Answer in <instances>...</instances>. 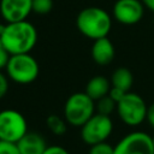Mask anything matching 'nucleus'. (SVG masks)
<instances>
[{
    "label": "nucleus",
    "instance_id": "f257e3e1",
    "mask_svg": "<svg viewBox=\"0 0 154 154\" xmlns=\"http://www.w3.org/2000/svg\"><path fill=\"white\" fill-rule=\"evenodd\" d=\"M6 51L13 54L30 53L37 42V30L30 22L20 20L6 23L4 32L0 35Z\"/></svg>",
    "mask_w": 154,
    "mask_h": 154
},
{
    "label": "nucleus",
    "instance_id": "f03ea898",
    "mask_svg": "<svg viewBox=\"0 0 154 154\" xmlns=\"http://www.w3.org/2000/svg\"><path fill=\"white\" fill-rule=\"evenodd\" d=\"M76 26L83 36L94 41L108 36L112 29V18L103 8L90 6L78 12Z\"/></svg>",
    "mask_w": 154,
    "mask_h": 154
},
{
    "label": "nucleus",
    "instance_id": "7ed1b4c3",
    "mask_svg": "<svg viewBox=\"0 0 154 154\" xmlns=\"http://www.w3.org/2000/svg\"><path fill=\"white\" fill-rule=\"evenodd\" d=\"M94 114L95 101L85 91L73 93L64 105V118L72 126L81 128Z\"/></svg>",
    "mask_w": 154,
    "mask_h": 154
},
{
    "label": "nucleus",
    "instance_id": "20e7f679",
    "mask_svg": "<svg viewBox=\"0 0 154 154\" xmlns=\"http://www.w3.org/2000/svg\"><path fill=\"white\" fill-rule=\"evenodd\" d=\"M7 77L17 84L32 83L40 72L37 60L30 53L13 54L10 57L5 67Z\"/></svg>",
    "mask_w": 154,
    "mask_h": 154
},
{
    "label": "nucleus",
    "instance_id": "39448f33",
    "mask_svg": "<svg viewBox=\"0 0 154 154\" xmlns=\"http://www.w3.org/2000/svg\"><path fill=\"white\" fill-rule=\"evenodd\" d=\"M146 101L136 93L128 91L117 102V114L120 120L129 126H137L146 120L147 116Z\"/></svg>",
    "mask_w": 154,
    "mask_h": 154
},
{
    "label": "nucleus",
    "instance_id": "423d86ee",
    "mask_svg": "<svg viewBox=\"0 0 154 154\" xmlns=\"http://www.w3.org/2000/svg\"><path fill=\"white\" fill-rule=\"evenodd\" d=\"M113 131V123L109 116L96 113L81 126V138L84 143L93 146L107 141Z\"/></svg>",
    "mask_w": 154,
    "mask_h": 154
},
{
    "label": "nucleus",
    "instance_id": "0eeeda50",
    "mask_svg": "<svg viewBox=\"0 0 154 154\" xmlns=\"http://www.w3.org/2000/svg\"><path fill=\"white\" fill-rule=\"evenodd\" d=\"M28 132V123L25 117L16 109L0 111V140L18 142Z\"/></svg>",
    "mask_w": 154,
    "mask_h": 154
},
{
    "label": "nucleus",
    "instance_id": "6e6552de",
    "mask_svg": "<svg viewBox=\"0 0 154 154\" xmlns=\"http://www.w3.org/2000/svg\"><path fill=\"white\" fill-rule=\"evenodd\" d=\"M114 154H154L153 138L143 131L130 132L114 146Z\"/></svg>",
    "mask_w": 154,
    "mask_h": 154
},
{
    "label": "nucleus",
    "instance_id": "1a4fd4ad",
    "mask_svg": "<svg viewBox=\"0 0 154 154\" xmlns=\"http://www.w3.org/2000/svg\"><path fill=\"white\" fill-rule=\"evenodd\" d=\"M144 13L141 0H117L113 5V17L124 25L137 24Z\"/></svg>",
    "mask_w": 154,
    "mask_h": 154
},
{
    "label": "nucleus",
    "instance_id": "9d476101",
    "mask_svg": "<svg viewBox=\"0 0 154 154\" xmlns=\"http://www.w3.org/2000/svg\"><path fill=\"white\" fill-rule=\"evenodd\" d=\"M32 12V0H0V14L6 23L25 20Z\"/></svg>",
    "mask_w": 154,
    "mask_h": 154
},
{
    "label": "nucleus",
    "instance_id": "9b49d317",
    "mask_svg": "<svg viewBox=\"0 0 154 154\" xmlns=\"http://www.w3.org/2000/svg\"><path fill=\"white\" fill-rule=\"evenodd\" d=\"M90 53H91L93 60L97 65L106 66L114 59L116 49H114L112 41L108 38V36H106V37L94 40V43L91 45Z\"/></svg>",
    "mask_w": 154,
    "mask_h": 154
},
{
    "label": "nucleus",
    "instance_id": "f8f14e48",
    "mask_svg": "<svg viewBox=\"0 0 154 154\" xmlns=\"http://www.w3.org/2000/svg\"><path fill=\"white\" fill-rule=\"evenodd\" d=\"M19 154H43L48 147L43 136L37 132H26L17 142Z\"/></svg>",
    "mask_w": 154,
    "mask_h": 154
},
{
    "label": "nucleus",
    "instance_id": "ddd939ff",
    "mask_svg": "<svg viewBox=\"0 0 154 154\" xmlns=\"http://www.w3.org/2000/svg\"><path fill=\"white\" fill-rule=\"evenodd\" d=\"M111 87H112L111 81L107 79L105 76H94L88 81L84 91L94 101H96V100L108 95Z\"/></svg>",
    "mask_w": 154,
    "mask_h": 154
},
{
    "label": "nucleus",
    "instance_id": "4468645a",
    "mask_svg": "<svg viewBox=\"0 0 154 154\" xmlns=\"http://www.w3.org/2000/svg\"><path fill=\"white\" fill-rule=\"evenodd\" d=\"M134 83V76L131 71L126 67H118L113 71L111 76V85L123 91H130Z\"/></svg>",
    "mask_w": 154,
    "mask_h": 154
},
{
    "label": "nucleus",
    "instance_id": "2eb2a0df",
    "mask_svg": "<svg viewBox=\"0 0 154 154\" xmlns=\"http://www.w3.org/2000/svg\"><path fill=\"white\" fill-rule=\"evenodd\" d=\"M66 120L65 118H61L60 116L57 114H51L47 117L46 119V125L48 128V130L54 134V135H64L66 132Z\"/></svg>",
    "mask_w": 154,
    "mask_h": 154
},
{
    "label": "nucleus",
    "instance_id": "dca6fc26",
    "mask_svg": "<svg viewBox=\"0 0 154 154\" xmlns=\"http://www.w3.org/2000/svg\"><path fill=\"white\" fill-rule=\"evenodd\" d=\"M117 109V102L109 96L106 95L95 101V112L105 116H111Z\"/></svg>",
    "mask_w": 154,
    "mask_h": 154
},
{
    "label": "nucleus",
    "instance_id": "f3484780",
    "mask_svg": "<svg viewBox=\"0 0 154 154\" xmlns=\"http://www.w3.org/2000/svg\"><path fill=\"white\" fill-rule=\"evenodd\" d=\"M53 8V0H32V12L36 14H47Z\"/></svg>",
    "mask_w": 154,
    "mask_h": 154
},
{
    "label": "nucleus",
    "instance_id": "a211bd4d",
    "mask_svg": "<svg viewBox=\"0 0 154 154\" xmlns=\"http://www.w3.org/2000/svg\"><path fill=\"white\" fill-rule=\"evenodd\" d=\"M88 154H114V146H111L106 141L100 142L90 146Z\"/></svg>",
    "mask_w": 154,
    "mask_h": 154
},
{
    "label": "nucleus",
    "instance_id": "6ab92c4d",
    "mask_svg": "<svg viewBox=\"0 0 154 154\" xmlns=\"http://www.w3.org/2000/svg\"><path fill=\"white\" fill-rule=\"evenodd\" d=\"M0 154H19L17 143L0 140Z\"/></svg>",
    "mask_w": 154,
    "mask_h": 154
},
{
    "label": "nucleus",
    "instance_id": "aec40b11",
    "mask_svg": "<svg viewBox=\"0 0 154 154\" xmlns=\"http://www.w3.org/2000/svg\"><path fill=\"white\" fill-rule=\"evenodd\" d=\"M10 57H11V54L6 51V48L4 47L2 41H1V38H0V70H2V69L6 67Z\"/></svg>",
    "mask_w": 154,
    "mask_h": 154
},
{
    "label": "nucleus",
    "instance_id": "412c9836",
    "mask_svg": "<svg viewBox=\"0 0 154 154\" xmlns=\"http://www.w3.org/2000/svg\"><path fill=\"white\" fill-rule=\"evenodd\" d=\"M8 91V77L0 70V99H2Z\"/></svg>",
    "mask_w": 154,
    "mask_h": 154
},
{
    "label": "nucleus",
    "instance_id": "4be33fe9",
    "mask_svg": "<svg viewBox=\"0 0 154 154\" xmlns=\"http://www.w3.org/2000/svg\"><path fill=\"white\" fill-rule=\"evenodd\" d=\"M43 154H70V153L61 146H48Z\"/></svg>",
    "mask_w": 154,
    "mask_h": 154
},
{
    "label": "nucleus",
    "instance_id": "5701e85b",
    "mask_svg": "<svg viewBox=\"0 0 154 154\" xmlns=\"http://www.w3.org/2000/svg\"><path fill=\"white\" fill-rule=\"evenodd\" d=\"M125 94H126V91H123L122 89H118V88H114V87H111L109 93H108V95H109L116 102H118Z\"/></svg>",
    "mask_w": 154,
    "mask_h": 154
},
{
    "label": "nucleus",
    "instance_id": "b1692460",
    "mask_svg": "<svg viewBox=\"0 0 154 154\" xmlns=\"http://www.w3.org/2000/svg\"><path fill=\"white\" fill-rule=\"evenodd\" d=\"M146 120L148 122V124L154 129V102L150 103L147 108V116H146Z\"/></svg>",
    "mask_w": 154,
    "mask_h": 154
},
{
    "label": "nucleus",
    "instance_id": "393cba45",
    "mask_svg": "<svg viewBox=\"0 0 154 154\" xmlns=\"http://www.w3.org/2000/svg\"><path fill=\"white\" fill-rule=\"evenodd\" d=\"M143 6L148 10H150L152 12H154V0H141Z\"/></svg>",
    "mask_w": 154,
    "mask_h": 154
},
{
    "label": "nucleus",
    "instance_id": "a878e982",
    "mask_svg": "<svg viewBox=\"0 0 154 154\" xmlns=\"http://www.w3.org/2000/svg\"><path fill=\"white\" fill-rule=\"evenodd\" d=\"M5 26H6V24H2V23H0V35L4 32V30H5Z\"/></svg>",
    "mask_w": 154,
    "mask_h": 154
},
{
    "label": "nucleus",
    "instance_id": "bb28decb",
    "mask_svg": "<svg viewBox=\"0 0 154 154\" xmlns=\"http://www.w3.org/2000/svg\"><path fill=\"white\" fill-rule=\"evenodd\" d=\"M152 138H153V146H154V135L152 136Z\"/></svg>",
    "mask_w": 154,
    "mask_h": 154
}]
</instances>
